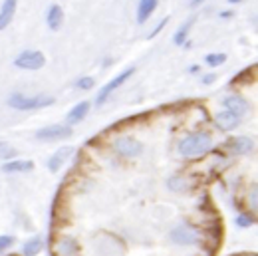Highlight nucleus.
I'll return each instance as SVG.
<instances>
[{"label": "nucleus", "instance_id": "9d476101", "mask_svg": "<svg viewBox=\"0 0 258 256\" xmlns=\"http://www.w3.org/2000/svg\"><path fill=\"white\" fill-rule=\"evenodd\" d=\"M157 8V0H139V6H137V22L139 24H145L147 18L155 12Z\"/></svg>", "mask_w": 258, "mask_h": 256}, {"label": "nucleus", "instance_id": "5701e85b", "mask_svg": "<svg viewBox=\"0 0 258 256\" xmlns=\"http://www.w3.org/2000/svg\"><path fill=\"white\" fill-rule=\"evenodd\" d=\"M78 88L79 90H90V88H94V78H81L78 81Z\"/></svg>", "mask_w": 258, "mask_h": 256}, {"label": "nucleus", "instance_id": "f257e3e1", "mask_svg": "<svg viewBox=\"0 0 258 256\" xmlns=\"http://www.w3.org/2000/svg\"><path fill=\"white\" fill-rule=\"evenodd\" d=\"M213 147V139L209 133L205 131H197L187 135L181 143H179V153L187 159H195V157H203L205 153H209V149Z\"/></svg>", "mask_w": 258, "mask_h": 256}, {"label": "nucleus", "instance_id": "f03ea898", "mask_svg": "<svg viewBox=\"0 0 258 256\" xmlns=\"http://www.w3.org/2000/svg\"><path fill=\"white\" fill-rule=\"evenodd\" d=\"M54 98L50 96H36V98H26L22 94H12L8 98V105L14 109H22V111H30V109H40L46 105H52Z\"/></svg>", "mask_w": 258, "mask_h": 256}, {"label": "nucleus", "instance_id": "f8f14e48", "mask_svg": "<svg viewBox=\"0 0 258 256\" xmlns=\"http://www.w3.org/2000/svg\"><path fill=\"white\" fill-rule=\"evenodd\" d=\"M70 155H72V147H62V149H58V151H56V153L50 157V161H48V169L56 173V171H58V169L68 161Z\"/></svg>", "mask_w": 258, "mask_h": 256}, {"label": "nucleus", "instance_id": "412c9836", "mask_svg": "<svg viewBox=\"0 0 258 256\" xmlns=\"http://www.w3.org/2000/svg\"><path fill=\"white\" fill-rule=\"evenodd\" d=\"M16 155V149H12L8 143H0V159H12Z\"/></svg>", "mask_w": 258, "mask_h": 256}, {"label": "nucleus", "instance_id": "6ab92c4d", "mask_svg": "<svg viewBox=\"0 0 258 256\" xmlns=\"http://www.w3.org/2000/svg\"><path fill=\"white\" fill-rule=\"evenodd\" d=\"M191 26H193V20H187L179 30H177V34H175V38H173V42L177 44V46H181L183 42H185V38H187V34H189V30H191Z\"/></svg>", "mask_w": 258, "mask_h": 256}, {"label": "nucleus", "instance_id": "4be33fe9", "mask_svg": "<svg viewBox=\"0 0 258 256\" xmlns=\"http://www.w3.org/2000/svg\"><path fill=\"white\" fill-rule=\"evenodd\" d=\"M14 244V236H8V235H4V236H0V252H4V250H8L10 246Z\"/></svg>", "mask_w": 258, "mask_h": 256}, {"label": "nucleus", "instance_id": "2eb2a0df", "mask_svg": "<svg viewBox=\"0 0 258 256\" xmlns=\"http://www.w3.org/2000/svg\"><path fill=\"white\" fill-rule=\"evenodd\" d=\"M90 111V101H79L76 107H72V111L68 113V123H79Z\"/></svg>", "mask_w": 258, "mask_h": 256}, {"label": "nucleus", "instance_id": "f3484780", "mask_svg": "<svg viewBox=\"0 0 258 256\" xmlns=\"http://www.w3.org/2000/svg\"><path fill=\"white\" fill-rule=\"evenodd\" d=\"M42 246H44L42 238H40V236H34V238H30V240L24 244L22 252H24V256H36V254L42 250Z\"/></svg>", "mask_w": 258, "mask_h": 256}, {"label": "nucleus", "instance_id": "7ed1b4c3", "mask_svg": "<svg viewBox=\"0 0 258 256\" xmlns=\"http://www.w3.org/2000/svg\"><path fill=\"white\" fill-rule=\"evenodd\" d=\"M171 240L177 242V244H183V246L197 244L200 240V233L197 229H193L191 224H179L171 231Z\"/></svg>", "mask_w": 258, "mask_h": 256}, {"label": "nucleus", "instance_id": "aec40b11", "mask_svg": "<svg viewBox=\"0 0 258 256\" xmlns=\"http://www.w3.org/2000/svg\"><path fill=\"white\" fill-rule=\"evenodd\" d=\"M226 62V56L224 54H209L207 56V64L209 66H220Z\"/></svg>", "mask_w": 258, "mask_h": 256}, {"label": "nucleus", "instance_id": "423d86ee", "mask_svg": "<svg viewBox=\"0 0 258 256\" xmlns=\"http://www.w3.org/2000/svg\"><path fill=\"white\" fill-rule=\"evenodd\" d=\"M133 72H135V68H127V70H125V72H121L118 78H113V79H111L107 85H103V90L98 94V99H96V101L101 105V103H103V101H105V99L111 96V92H116V90L119 88V85H123V83H125V81H127V79L133 76Z\"/></svg>", "mask_w": 258, "mask_h": 256}, {"label": "nucleus", "instance_id": "dca6fc26", "mask_svg": "<svg viewBox=\"0 0 258 256\" xmlns=\"http://www.w3.org/2000/svg\"><path fill=\"white\" fill-rule=\"evenodd\" d=\"M46 22H48V26H50V30H58V28L62 26V22H64V12H62V8L60 6H50V10H48V16H46Z\"/></svg>", "mask_w": 258, "mask_h": 256}, {"label": "nucleus", "instance_id": "a878e982", "mask_svg": "<svg viewBox=\"0 0 258 256\" xmlns=\"http://www.w3.org/2000/svg\"><path fill=\"white\" fill-rule=\"evenodd\" d=\"M215 79H217V76H215V74H209V76H205V78H203V81H205V83H213Z\"/></svg>", "mask_w": 258, "mask_h": 256}, {"label": "nucleus", "instance_id": "a211bd4d", "mask_svg": "<svg viewBox=\"0 0 258 256\" xmlns=\"http://www.w3.org/2000/svg\"><path fill=\"white\" fill-rule=\"evenodd\" d=\"M250 147H252V141L246 139V137H237L233 141V151L235 153H246Z\"/></svg>", "mask_w": 258, "mask_h": 256}, {"label": "nucleus", "instance_id": "393cba45", "mask_svg": "<svg viewBox=\"0 0 258 256\" xmlns=\"http://www.w3.org/2000/svg\"><path fill=\"white\" fill-rule=\"evenodd\" d=\"M165 22H167V20H161V22H159V26H157V28H155V30H153V32H151V34H149V38H153V36H155V34H157V32H159V30H161V28H163V26H165Z\"/></svg>", "mask_w": 258, "mask_h": 256}, {"label": "nucleus", "instance_id": "ddd939ff", "mask_svg": "<svg viewBox=\"0 0 258 256\" xmlns=\"http://www.w3.org/2000/svg\"><path fill=\"white\" fill-rule=\"evenodd\" d=\"M34 169L32 161H8L2 165L4 173H28V171Z\"/></svg>", "mask_w": 258, "mask_h": 256}, {"label": "nucleus", "instance_id": "6e6552de", "mask_svg": "<svg viewBox=\"0 0 258 256\" xmlns=\"http://www.w3.org/2000/svg\"><path fill=\"white\" fill-rule=\"evenodd\" d=\"M215 123L222 131H233V129L238 127L240 119H238V116H235V113H231V111L224 109V111H220V113H217V116H215Z\"/></svg>", "mask_w": 258, "mask_h": 256}, {"label": "nucleus", "instance_id": "bb28decb", "mask_svg": "<svg viewBox=\"0 0 258 256\" xmlns=\"http://www.w3.org/2000/svg\"><path fill=\"white\" fill-rule=\"evenodd\" d=\"M198 2H203V0H193V4H195V6H197Z\"/></svg>", "mask_w": 258, "mask_h": 256}, {"label": "nucleus", "instance_id": "b1692460", "mask_svg": "<svg viewBox=\"0 0 258 256\" xmlns=\"http://www.w3.org/2000/svg\"><path fill=\"white\" fill-rule=\"evenodd\" d=\"M252 222H254V220H252L248 215H240V217L237 218V224H238V226H250Z\"/></svg>", "mask_w": 258, "mask_h": 256}, {"label": "nucleus", "instance_id": "4468645a", "mask_svg": "<svg viewBox=\"0 0 258 256\" xmlns=\"http://www.w3.org/2000/svg\"><path fill=\"white\" fill-rule=\"evenodd\" d=\"M56 250H58L60 256H76L79 248H78V242H76L72 236H64V238L58 242V246H56Z\"/></svg>", "mask_w": 258, "mask_h": 256}, {"label": "nucleus", "instance_id": "20e7f679", "mask_svg": "<svg viewBox=\"0 0 258 256\" xmlns=\"http://www.w3.org/2000/svg\"><path fill=\"white\" fill-rule=\"evenodd\" d=\"M44 64H46L44 54L42 52H34V50L22 52L18 58L14 60V66L16 68H22V70H40Z\"/></svg>", "mask_w": 258, "mask_h": 256}, {"label": "nucleus", "instance_id": "39448f33", "mask_svg": "<svg viewBox=\"0 0 258 256\" xmlns=\"http://www.w3.org/2000/svg\"><path fill=\"white\" fill-rule=\"evenodd\" d=\"M113 149H116L119 155H123V157H135V155H139L143 151V145L135 137L123 135V137H118L116 141H113Z\"/></svg>", "mask_w": 258, "mask_h": 256}, {"label": "nucleus", "instance_id": "9b49d317", "mask_svg": "<svg viewBox=\"0 0 258 256\" xmlns=\"http://www.w3.org/2000/svg\"><path fill=\"white\" fill-rule=\"evenodd\" d=\"M14 12H16V0H4L2 8H0V30H4V28L12 22Z\"/></svg>", "mask_w": 258, "mask_h": 256}, {"label": "nucleus", "instance_id": "0eeeda50", "mask_svg": "<svg viewBox=\"0 0 258 256\" xmlns=\"http://www.w3.org/2000/svg\"><path fill=\"white\" fill-rule=\"evenodd\" d=\"M72 135V127L70 125H48L44 129H40L36 133L38 139L42 141H54V139H66Z\"/></svg>", "mask_w": 258, "mask_h": 256}, {"label": "nucleus", "instance_id": "cd10ccee", "mask_svg": "<svg viewBox=\"0 0 258 256\" xmlns=\"http://www.w3.org/2000/svg\"><path fill=\"white\" fill-rule=\"evenodd\" d=\"M231 2H238V0H231Z\"/></svg>", "mask_w": 258, "mask_h": 256}, {"label": "nucleus", "instance_id": "1a4fd4ad", "mask_svg": "<svg viewBox=\"0 0 258 256\" xmlns=\"http://www.w3.org/2000/svg\"><path fill=\"white\" fill-rule=\"evenodd\" d=\"M222 105L226 107V111L235 113V116H238V118L242 116V113L248 111V103H246V99H242L240 96H228V98H224Z\"/></svg>", "mask_w": 258, "mask_h": 256}]
</instances>
